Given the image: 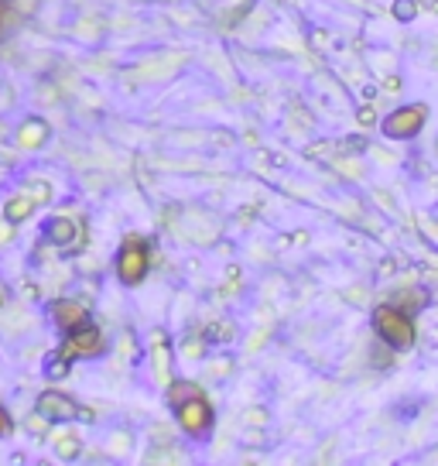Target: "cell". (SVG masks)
I'll return each instance as SVG.
<instances>
[{
  "label": "cell",
  "mask_w": 438,
  "mask_h": 466,
  "mask_svg": "<svg viewBox=\"0 0 438 466\" xmlns=\"http://www.w3.org/2000/svg\"><path fill=\"white\" fill-rule=\"evenodd\" d=\"M4 436H11V415L0 408V439H4Z\"/></svg>",
  "instance_id": "cell-11"
},
{
  "label": "cell",
  "mask_w": 438,
  "mask_h": 466,
  "mask_svg": "<svg viewBox=\"0 0 438 466\" xmlns=\"http://www.w3.org/2000/svg\"><path fill=\"white\" fill-rule=\"evenodd\" d=\"M31 209H35L31 196H18V199H11V203L4 206V216H7L11 223H21V220H27V216H31Z\"/></svg>",
  "instance_id": "cell-8"
},
{
  "label": "cell",
  "mask_w": 438,
  "mask_h": 466,
  "mask_svg": "<svg viewBox=\"0 0 438 466\" xmlns=\"http://www.w3.org/2000/svg\"><path fill=\"white\" fill-rule=\"evenodd\" d=\"M45 374H49V377H55V381H62V377L69 374V353L49 357V361H45Z\"/></svg>",
  "instance_id": "cell-9"
},
{
  "label": "cell",
  "mask_w": 438,
  "mask_h": 466,
  "mask_svg": "<svg viewBox=\"0 0 438 466\" xmlns=\"http://www.w3.org/2000/svg\"><path fill=\"white\" fill-rule=\"evenodd\" d=\"M45 137H49V124L38 120V117H31L21 128V134H18V144L21 148H38V144H45Z\"/></svg>",
  "instance_id": "cell-7"
},
{
  "label": "cell",
  "mask_w": 438,
  "mask_h": 466,
  "mask_svg": "<svg viewBox=\"0 0 438 466\" xmlns=\"http://www.w3.org/2000/svg\"><path fill=\"white\" fill-rule=\"evenodd\" d=\"M117 275H120L124 285H137V282H144V275H148V247H144V240L130 237L127 244L120 247Z\"/></svg>",
  "instance_id": "cell-2"
},
{
  "label": "cell",
  "mask_w": 438,
  "mask_h": 466,
  "mask_svg": "<svg viewBox=\"0 0 438 466\" xmlns=\"http://www.w3.org/2000/svg\"><path fill=\"white\" fill-rule=\"evenodd\" d=\"M49 240H52L55 247H62V251H73L79 240V227L73 220H65V216H58L49 223Z\"/></svg>",
  "instance_id": "cell-6"
},
{
  "label": "cell",
  "mask_w": 438,
  "mask_h": 466,
  "mask_svg": "<svg viewBox=\"0 0 438 466\" xmlns=\"http://www.w3.org/2000/svg\"><path fill=\"white\" fill-rule=\"evenodd\" d=\"M0 306H4V291H0Z\"/></svg>",
  "instance_id": "cell-12"
},
{
  "label": "cell",
  "mask_w": 438,
  "mask_h": 466,
  "mask_svg": "<svg viewBox=\"0 0 438 466\" xmlns=\"http://www.w3.org/2000/svg\"><path fill=\"white\" fill-rule=\"evenodd\" d=\"M49 312H52L55 326H58L62 333H73V330H79L82 322H89L86 306H79V302H73V299H58V302L49 306Z\"/></svg>",
  "instance_id": "cell-5"
},
{
  "label": "cell",
  "mask_w": 438,
  "mask_h": 466,
  "mask_svg": "<svg viewBox=\"0 0 438 466\" xmlns=\"http://www.w3.org/2000/svg\"><path fill=\"white\" fill-rule=\"evenodd\" d=\"M168 401H172V408L179 415L185 432L203 436L209 425H212V408H209L203 391L196 388L192 381H172V384H168Z\"/></svg>",
  "instance_id": "cell-1"
},
{
  "label": "cell",
  "mask_w": 438,
  "mask_h": 466,
  "mask_svg": "<svg viewBox=\"0 0 438 466\" xmlns=\"http://www.w3.org/2000/svg\"><path fill=\"white\" fill-rule=\"evenodd\" d=\"M100 346H104L100 330H96L93 322H82L79 330L65 333V350H62V353H69V357H96Z\"/></svg>",
  "instance_id": "cell-4"
},
{
  "label": "cell",
  "mask_w": 438,
  "mask_h": 466,
  "mask_svg": "<svg viewBox=\"0 0 438 466\" xmlns=\"http://www.w3.org/2000/svg\"><path fill=\"white\" fill-rule=\"evenodd\" d=\"M55 449H58V456H62V460H73V456H76V453H79V442L73 439V436H62Z\"/></svg>",
  "instance_id": "cell-10"
},
{
  "label": "cell",
  "mask_w": 438,
  "mask_h": 466,
  "mask_svg": "<svg viewBox=\"0 0 438 466\" xmlns=\"http://www.w3.org/2000/svg\"><path fill=\"white\" fill-rule=\"evenodd\" d=\"M38 415H42V418H49V422H73V418H82V415H89V412H82L69 394L45 391V394L38 398Z\"/></svg>",
  "instance_id": "cell-3"
}]
</instances>
